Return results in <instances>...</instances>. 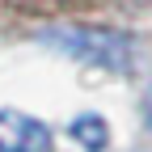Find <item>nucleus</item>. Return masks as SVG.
<instances>
[{"label":"nucleus","mask_w":152,"mask_h":152,"mask_svg":"<svg viewBox=\"0 0 152 152\" xmlns=\"http://www.w3.org/2000/svg\"><path fill=\"white\" fill-rule=\"evenodd\" d=\"M51 51L68 55V59H80L93 68H110V72H127L131 68V42L127 34L114 30H89V26H55L38 34Z\"/></svg>","instance_id":"f257e3e1"},{"label":"nucleus","mask_w":152,"mask_h":152,"mask_svg":"<svg viewBox=\"0 0 152 152\" xmlns=\"http://www.w3.org/2000/svg\"><path fill=\"white\" fill-rule=\"evenodd\" d=\"M148 123H152V89H148Z\"/></svg>","instance_id":"20e7f679"},{"label":"nucleus","mask_w":152,"mask_h":152,"mask_svg":"<svg viewBox=\"0 0 152 152\" xmlns=\"http://www.w3.org/2000/svg\"><path fill=\"white\" fill-rule=\"evenodd\" d=\"M0 152H51L47 123L21 110H0Z\"/></svg>","instance_id":"f03ea898"},{"label":"nucleus","mask_w":152,"mask_h":152,"mask_svg":"<svg viewBox=\"0 0 152 152\" xmlns=\"http://www.w3.org/2000/svg\"><path fill=\"white\" fill-rule=\"evenodd\" d=\"M72 135L80 140L89 152H102L106 148V123L97 118V114H80V118L72 123Z\"/></svg>","instance_id":"7ed1b4c3"}]
</instances>
